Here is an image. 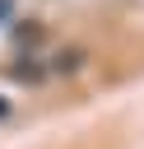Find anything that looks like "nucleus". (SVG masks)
I'll use <instances>...</instances> for the list:
<instances>
[{
    "label": "nucleus",
    "instance_id": "nucleus-2",
    "mask_svg": "<svg viewBox=\"0 0 144 149\" xmlns=\"http://www.w3.org/2000/svg\"><path fill=\"white\" fill-rule=\"evenodd\" d=\"M5 112H9V102H5V98H0V116H5Z\"/></svg>",
    "mask_w": 144,
    "mask_h": 149
},
{
    "label": "nucleus",
    "instance_id": "nucleus-1",
    "mask_svg": "<svg viewBox=\"0 0 144 149\" xmlns=\"http://www.w3.org/2000/svg\"><path fill=\"white\" fill-rule=\"evenodd\" d=\"M5 14H9V0H0V23H5Z\"/></svg>",
    "mask_w": 144,
    "mask_h": 149
}]
</instances>
